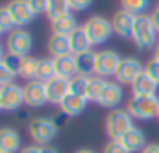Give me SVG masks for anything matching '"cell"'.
Instances as JSON below:
<instances>
[{"label": "cell", "mask_w": 159, "mask_h": 153, "mask_svg": "<svg viewBox=\"0 0 159 153\" xmlns=\"http://www.w3.org/2000/svg\"><path fill=\"white\" fill-rule=\"evenodd\" d=\"M156 37H157V30H156L152 19L148 15H137L133 33H131L133 44L139 50H150V48H156V44H157Z\"/></svg>", "instance_id": "1"}, {"label": "cell", "mask_w": 159, "mask_h": 153, "mask_svg": "<svg viewBox=\"0 0 159 153\" xmlns=\"http://www.w3.org/2000/svg\"><path fill=\"white\" fill-rule=\"evenodd\" d=\"M126 111L135 120H152L157 118L159 98L157 96H133L126 103Z\"/></svg>", "instance_id": "2"}, {"label": "cell", "mask_w": 159, "mask_h": 153, "mask_svg": "<svg viewBox=\"0 0 159 153\" xmlns=\"http://www.w3.org/2000/svg\"><path fill=\"white\" fill-rule=\"evenodd\" d=\"M83 30L87 33V37L91 41L93 46H100L106 41H109L111 33H113V26L111 20H107L102 15H93L83 22Z\"/></svg>", "instance_id": "3"}, {"label": "cell", "mask_w": 159, "mask_h": 153, "mask_svg": "<svg viewBox=\"0 0 159 153\" xmlns=\"http://www.w3.org/2000/svg\"><path fill=\"white\" fill-rule=\"evenodd\" d=\"M133 127V116L126 109H113L106 116V133L111 140H120Z\"/></svg>", "instance_id": "4"}, {"label": "cell", "mask_w": 159, "mask_h": 153, "mask_svg": "<svg viewBox=\"0 0 159 153\" xmlns=\"http://www.w3.org/2000/svg\"><path fill=\"white\" fill-rule=\"evenodd\" d=\"M28 135L34 140V144H37V146H48L56 138L57 127H56V124L50 118L37 116V118L30 120V124H28Z\"/></svg>", "instance_id": "5"}, {"label": "cell", "mask_w": 159, "mask_h": 153, "mask_svg": "<svg viewBox=\"0 0 159 153\" xmlns=\"http://www.w3.org/2000/svg\"><path fill=\"white\" fill-rule=\"evenodd\" d=\"M32 44H34L32 33L28 30H24V28H15L11 33H7V39H6V50H7V54L17 55V57L30 55Z\"/></svg>", "instance_id": "6"}, {"label": "cell", "mask_w": 159, "mask_h": 153, "mask_svg": "<svg viewBox=\"0 0 159 153\" xmlns=\"http://www.w3.org/2000/svg\"><path fill=\"white\" fill-rule=\"evenodd\" d=\"M120 57L117 52L113 50H102L96 52V61H94V76L100 77H109L115 76L117 68L120 65Z\"/></svg>", "instance_id": "7"}, {"label": "cell", "mask_w": 159, "mask_h": 153, "mask_svg": "<svg viewBox=\"0 0 159 153\" xmlns=\"http://www.w3.org/2000/svg\"><path fill=\"white\" fill-rule=\"evenodd\" d=\"M143 72H144V67L139 59L124 57V59H120V65L117 68V72H115V79L120 85H131Z\"/></svg>", "instance_id": "8"}, {"label": "cell", "mask_w": 159, "mask_h": 153, "mask_svg": "<svg viewBox=\"0 0 159 153\" xmlns=\"http://www.w3.org/2000/svg\"><path fill=\"white\" fill-rule=\"evenodd\" d=\"M24 103V87L17 83H9L0 87V107L2 111H17Z\"/></svg>", "instance_id": "9"}, {"label": "cell", "mask_w": 159, "mask_h": 153, "mask_svg": "<svg viewBox=\"0 0 159 153\" xmlns=\"http://www.w3.org/2000/svg\"><path fill=\"white\" fill-rule=\"evenodd\" d=\"M44 85H46L48 103H52V105H61V102L70 94V79H67V77L56 76L50 81H46Z\"/></svg>", "instance_id": "10"}, {"label": "cell", "mask_w": 159, "mask_h": 153, "mask_svg": "<svg viewBox=\"0 0 159 153\" xmlns=\"http://www.w3.org/2000/svg\"><path fill=\"white\" fill-rule=\"evenodd\" d=\"M7 9L13 17V22L17 28H22V26H28L34 19H35V13L34 9L30 7L28 0H9L7 4Z\"/></svg>", "instance_id": "11"}, {"label": "cell", "mask_w": 159, "mask_h": 153, "mask_svg": "<svg viewBox=\"0 0 159 153\" xmlns=\"http://www.w3.org/2000/svg\"><path fill=\"white\" fill-rule=\"evenodd\" d=\"M24 103L28 107H43L48 103L46 98V85L39 79H32L24 85Z\"/></svg>", "instance_id": "12"}, {"label": "cell", "mask_w": 159, "mask_h": 153, "mask_svg": "<svg viewBox=\"0 0 159 153\" xmlns=\"http://www.w3.org/2000/svg\"><path fill=\"white\" fill-rule=\"evenodd\" d=\"M122 98H124V90H122L119 81H106L96 103L106 107V109H117V105L122 102Z\"/></svg>", "instance_id": "13"}, {"label": "cell", "mask_w": 159, "mask_h": 153, "mask_svg": "<svg viewBox=\"0 0 159 153\" xmlns=\"http://www.w3.org/2000/svg\"><path fill=\"white\" fill-rule=\"evenodd\" d=\"M135 19H137V15L126 11V9L117 11V13L113 15V19H111L113 33H117L119 37H131L133 26H135Z\"/></svg>", "instance_id": "14"}, {"label": "cell", "mask_w": 159, "mask_h": 153, "mask_svg": "<svg viewBox=\"0 0 159 153\" xmlns=\"http://www.w3.org/2000/svg\"><path fill=\"white\" fill-rule=\"evenodd\" d=\"M22 140L17 129L2 127L0 129V151L2 153H19L22 150Z\"/></svg>", "instance_id": "15"}, {"label": "cell", "mask_w": 159, "mask_h": 153, "mask_svg": "<svg viewBox=\"0 0 159 153\" xmlns=\"http://www.w3.org/2000/svg\"><path fill=\"white\" fill-rule=\"evenodd\" d=\"M157 89H159V83L154 77L148 76L146 72H143L131 83L133 96H157Z\"/></svg>", "instance_id": "16"}, {"label": "cell", "mask_w": 159, "mask_h": 153, "mask_svg": "<svg viewBox=\"0 0 159 153\" xmlns=\"http://www.w3.org/2000/svg\"><path fill=\"white\" fill-rule=\"evenodd\" d=\"M120 142L124 144V148L129 153H141L146 148V137H144V133H143L139 127H135V125L120 138Z\"/></svg>", "instance_id": "17"}, {"label": "cell", "mask_w": 159, "mask_h": 153, "mask_svg": "<svg viewBox=\"0 0 159 153\" xmlns=\"http://www.w3.org/2000/svg\"><path fill=\"white\" fill-rule=\"evenodd\" d=\"M87 103H89V100H87L85 96H81V94H72V92H70V94L61 102L59 109H61L63 115H67V116H78L80 113L85 111Z\"/></svg>", "instance_id": "18"}, {"label": "cell", "mask_w": 159, "mask_h": 153, "mask_svg": "<svg viewBox=\"0 0 159 153\" xmlns=\"http://www.w3.org/2000/svg\"><path fill=\"white\" fill-rule=\"evenodd\" d=\"M54 65H56V74L59 77L72 79L74 76H78L74 54H67V55H61V57H54Z\"/></svg>", "instance_id": "19"}, {"label": "cell", "mask_w": 159, "mask_h": 153, "mask_svg": "<svg viewBox=\"0 0 159 153\" xmlns=\"http://www.w3.org/2000/svg\"><path fill=\"white\" fill-rule=\"evenodd\" d=\"M69 41H70V54L78 55V54H83V52H89L91 50V41L87 37L83 26H78L70 35H69Z\"/></svg>", "instance_id": "20"}, {"label": "cell", "mask_w": 159, "mask_h": 153, "mask_svg": "<svg viewBox=\"0 0 159 153\" xmlns=\"http://www.w3.org/2000/svg\"><path fill=\"white\" fill-rule=\"evenodd\" d=\"M50 55L54 57H61V55H67L70 54V41L67 35H57V33H52L48 39V44H46Z\"/></svg>", "instance_id": "21"}, {"label": "cell", "mask_w": 159, "mask_h": 153, "mask_svg": "<svg viewBox=\"0 0 159 153\" xmlns=\"http://www.w3.org/2000/svg\"><path fill=\"white\" fill-rule=\"evenodd\" d=\"M78 28V20L72 13H67L56 20H52V33H57V35H70L74 30Z\"/></svg>", "instance_id": "22"}, {"label": "cell", "mask_w": 159, "mask_h": 153, "mask_svg": "<svg viewBox=\"0 0 159 153\" xmlns=\"http://www.w3.org/2000/svg\"><path fill=\"white\" fill-rule=\"evenodd\" d=\"M76 57V68H78L80 76H91L94 74V61H96V54L94 52H83L74 55Z\"/></svg>", "instance_id": "23"}, {"label": "cell", "mask_w": 159, "mask_h": 153, "mask_svg": "<svg viewBox=\"0 0 159 153\" xmlns=\"http://www.w3.org/2000/svg\"><path fill=\"white\" fill-rule=\"evenodd\" d=\"M37 67H39V59L32 57V55H26L20 59V67H19V72L17 76H20L22 79H35V74H37Z\"/></svg>", "instance_id": "24"}, {"label": "cell", "mask_w": 159, "mask_h": 153, "mask_svg": "<svg viewBox=\"0 0 159 153\" xmlns=\"http://www.w3.org/2000/svg\"><path fill=\"white\" fill-rule=\"evenodd\" d=\"M67 13H70L69 0H48L46 15H48L50 22L56 20V19H59V17H63V15H67Z\"/></svg>", "instance_id": "25"}, {"label": "cell", "mask_w": 159, "mask_h": 153, "mask_svg": "<svg viewBox=\"0 0 159 153\" xmlns=\"http://www.w3.org/2000/svg\"><path fill=\"white\" fill-rule=\"evenodd\" d=\"M56 65H54V59H39V67H37V74L35 79H39L43 83L50 81L52 77H56Z\"/></svg>", "instance_id": "26"}, {"label": "cell", "mask_w": 159, "mask_h": 153, "mask_svg": "<svg viewBox=\"0 0 159 153\" xmlns=\"http://www.w3.org/2000/svg\"><path fill=\"white\" fill-rule=\"evenodd\" d=\"M104 85H106V79H104V77H100V76H89L87 92H85L87 100H89V102H98V98H100V92H102Z\"/></svg>", "instance_id": "27"}, {"label": "cell", "mask_w": 159, "mask_h": 153, "mask_svg": "<svg viewBox=\"0 0 159 153\" xmlns=\"http://www.w3.org/2000/svg\"><path fill=\"white\" fill-rule=\"evenodd\" d=\"M122 9L133 13V15H144V11L150 6V0H120Z\"/></svg>", "instance_id": "28"}, {"label": "cell", "mask_w": 159, "mask_h": 153, "mask_svg": "<svg viewBox=\"0 0 159 153\" xmlns=\"http://www.w3.org/2000/svg\"><path fill=\"white\" fill-rule=\"evenodd\" d=\"M17 26H15V22H13V17H11V13H9V9H7V6H2L0 7V30H2V33H11L13 30H15Z\"/></svg>", "instance_id": "29"}, {"label": "cell", "mask_w": 159, "mask_h": 153, "mask_svg": "<svg viewBox=\"0 0 159 153\" xmlns=\"http://www.w3.org/2000/svg\"><path fill=\"white\" fill-rule=\"evenodd\" d=\"M87 83H89V76H74L70 79V92L72 94H81V96H85V92H87ZM87 98V96H85Z\"/></svg>", "instance_id": "30"}, {"label": "cell", "mask_w": 159, "mask_h": 153, "mask_svg": "<svg viewBox=\"0 0 159 153\" xmlns=\"http://www.w3.org/2000/svg\"><path fill=\"white\" fill-rule=\"evenodd\" d=\"M15 77H17V72L11 70L6 61H0V87H6L9 83H15Z\"/></svg>", "instance_id": "31"}, {"label": "cell", "mask_w": 159, "mask_h": 153, "mask_svg": "<svg viewBox=\"0 0 159 153\" xmlns=\"http://www.w3.org/2000/svg\"><path fill=\"white\" fill-rule=\"evenodd\" d=\"M102 153H129V151L124 148V144H122L120 140H109V142L104 146Z\"/></svg>", "instance_id": "32"}, {"label": "cell", "mask_w": 159, "mask_h": 153, "mask_svg": "<svg viewBox=\"0 0 159 153\" xmlns=\"http://www.w3.org/2000/svg\"><path fill=\"white\" fill-rule=\"evenodd\" d=\"M144 72L150 77H154L159 83V61L157 59H150V61L146 63V67H144Z\"/></svg>", "instance_id": "33"}, {"label": "cell", "mask_w": 159, "mask_h": 153, "mask_svg": "<svg viewBox=\"0 0 159 153\" xmlns=\"http://www.w3.org/2000/svg\"><path fill=\"white\" fill-rule=\"evenodd\" d=\"M91 4H93V0H69L70 11H85L91 7Z\"/></svg>", "instance_id": "34"}, {"label": "cell", "mask_w": 159, "mask_h": 153, "mask_svg": "<svg viewBox=\"0 0 159 153\" xmlns=\"http://www.w3.org/2000/svg\"><path fill=\"white\" fill-rule=\"evenodd\" d=\"M28 4H30V7L34 9V13L35 15H39V13H46V6H48V0H28Z\"/></svg>", "instance_id": "35"}, {"label": "cell", "mask_w": 159, "mask_h": 153, "mask_svg": "<svg viewBox=\"0 0 159 153\" xmlns=\"http://www.w3.org/2000/svg\"><path fill=\"white\" fill-rule=\"evenodd\" d=\"M19 153H41V146L37 144H30V146H22V150Z\"/></svg>", "instance_id": "36"}, {"label": "cell", "mask_w": 159, "mask_h": 153, "mask_svg": "<svg viewBox=\"0 0 159 153\" xmlns=\"http://www.w3.org/2000/svg\"><path fill=\"white\" fill-rule=\"evenodd\" d=\"M141 153H159V144H146V148Z\"/></svg>", "instance_id": "37"}, {"label": "cell", "mask_w": 159, "mask_h": 153, "mask_svg": "<svg viewBox=\"0 0 159 153\" xmlns=\"http://www.w3.org/2000/svg\"><path fill=\"white\" fill-rule=\"evenodd\" d=\"M150 19H152V22H154L156 30L159 32V7H157V9H154V13L150 15Z\"/></svg>", "instance_id": "38"}, {"label": "cell", "mask_w": 159, "mask_h": 153, "mask_svg": "<svg viewBox=\"0 0 159 153\" xmlns=\"http://www.w3.org/2000/svg\"><path fill=\"white\" fill-rule=\"evenodd\" d=\"M41 153H59L57 151V148H54V146H41Z\"/></svg>", "instance_id": "39"}, {"label": "cell", "mask_w": 159, "mask_h": 153, "mask_svg": "<svg viewBox=\"0 0 159 153\" xmlns=\"http://www.w3.org/2000/svg\"><path fill=\"white\" fill-rule=\"evenodd\" d=\"M154 59H157L159 61V42L156 44V48H154Z\"/></svg>", "instance_id": "40"}, {"label": "cell", "mask_w": 159, "mask_h": 153, "mask_svg": "<svg viewBox=\"0 0 159 153\" xmlns=\"http://www.w3.org/2000/svg\"><path fill=\"white\" fill-rule=\"evenodd\" d=\"M74 153H96V151H93L89 148H83V150H78V151H74Z\"/></svg>", "instance_id": "41"}, {"label": "cell", "mask_w": 159, "mask_h": 153, "mask_svg": "<svg viewBox=\"0 0 159 153\" xmlns=\"http://www.w3.org/2000/svg\"><path fill=\"white\" fill-rule=\"evenodd\" d=\"M4 57H6V55H4V46L0 44V61H4Z\"/></svg>", "instance_id": "42"}, {"label": "cell", "mask_w": 159, "mask_h": 153, "mask_svg": "<svg viewBox=\"0 0 159 153\" xmlns=\"http://www.w3.org/2000/svg\"><path fill=\"white\" fill-rule=\"evenodd\" d=\"M157 120H159V111H157Z\"/></svg>", "instance_id": "43"}, {"label": "cell", "mask_w": 159, "mask_h": 153, "mask_svg": "<svg viewBox=\"0 0 159 153\" xmlns=\"http://www.w3.org/2000/svg\"><path fill=\"white\" fill-rule=\"evenodd\" d=\"M0 35H2V30H0Z\"/></svg>", "instance_id": "44"}, {"label": "cell", "mask_w": 159, "mask_h": 153, "mask_svg": "<svg viewBox=\"0 0 159 153\" xmlns=\"http://www.w3.org/2000/svg\"><path fill=\"white\" fill-rule=\"evenodd\" d=\"M0 109H2V107H0Z\"/></svg>", "instance_id": "45"}, {"label": "cell", "mask_w": 159, "mask_h": 153, "mask_svg": "<svg viewBox=\"0 0 159 153\" xmlns=\"http://www.w3.org/2000/svg\"><path fill=\"white\" fill-rule=\"evenodd\" d=\"M157 7H159V6H157Z\"/></svg>", "instance_id": "46"}, {"label": "cell", "mask_w": 159, "mask_h": 153, "mask_svg": "<svg viewBox=\"0 0 159 153\" xmlns=\"http://www.w3.org/2000/svg\"><path fill=\"white\" fill-rule=\"evenodd\" d=\"M0 153H2V151H0Z\"/></svg>", "instance_id": "47"}]
</instances>
